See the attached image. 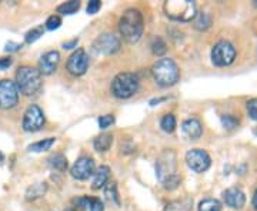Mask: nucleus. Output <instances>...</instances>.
I'll return each mask as SVG.
<instances>
[{
	"instance_id": "obj_1",
	"label": "nucleus",
	"mask_w": 257,
	"mask_h": 211,
	"mask_svg": "<svg viewBox=\"0 0 257 211\" xmlns=\"http://www.w3.org/2000/svg\"><path fill=\"white\" fill-rule=\"evenodd\" d=\"M120 35L128 43H138L140 37L143 36L145 22L143 15L138 9H127L119 22Z\"/></svg>"
},
{
	"instance_id": "obj_2",
	"label": "nucleus",
	"mask_w": 257,
	"mask_h": 211,
	"mask_svg": "<svg viewBox=\"0 0 257 211\" xmlns=\"http://www.w3.org/2000/svg\"><path fill=\"white\" fill-rule=\"evenodd\" d=\"M16 86L19 93L33 96L42 89V73L32 66H22L16 72Z\"/></svg>"
},
{
	"instance_id": "obj_3",
	"label": "nucleus",
	"mask_w": 257,
	"mask_h": 211,
	"mask_svg": "<svg viewBox=\"0 0 257 211\" xmlns=\"http://www.w3.org/2000/svg\"><path fill=\"white\" fill-rule=\"evenodd\" d=\"M152 74L162 87H170L180 80V69L172 59L157 60L152 67Z\"/></svg>"
},
{
	"instance_id": "obj_4",
	"label": "nucleus",
	"mask_w": 257,
	"mask_h": 211,
	"mask_svg": "<svg viewBox=\"0 0 257 211\" xmlns=\"http://www.w3.org/2000/svg\"><path fill=\"white\" fill-rule=\"evenodd\" d=\"M139 77L135 73H119L111 82V94L117 99H130L139 90Z\"/></svg>"
},
{
	"instance_id": "obj_5",
	"label": "nucleus",
	"mask_w": 257,
	"mask_h": 211,
	"mask_svg": "<svg viewBox=\"0 0 257 211\" xmlns=\"http://www.w3.org/2000/svg\"><path fill=\"white\" fill-rule=\"evenodd\" d=\"M165 12L167 18L176 22H190L196 18L197 9L194 2L190 0H172V2H166L165 3Z\"/></svg>"
},
{
	"instance_id": "obj_6",
	"label": "nucleus",
	"mask_w": 257,
	"mask_h": 211,
	"mask_svg": "<svg viewBox=\"0 0 257 211\" xmlns=\"http://www.w3.org/2000/svg\"><path fill=\"white\" fill-rule=\"evenodd\" d=\"M236 59V49L227 40L217 42L211 50V62L219 67L231 65Z\"/></svg>"
},
{
	"instance_id": "obj_7",
	"label": "nucleus",
	"mask_w": 257,
	"mask_h": 211,
	"mask_svg": "<svg viewBox=\"0 0 257 211\" xmlns=\"http://www.w3.org/2000/svg\"><path fill=\"white\" fill-rule=\"evenodd\" d=\"M19 101V90L16 83L9 79L0 80V109H13Z\"/></svg>"
},
{
	"instance_id": "obj_8",
	"label": "nucleus",
	"mask_w": 257,
	"mask_h": 211,
	"mask_svg": "<svg viewBox=\"0 0 257 211\" xmlns=\"http://www.w3.org/2000/svg\"><path fill=\"white\" fill-rule=\"evenodd\" d=\"M45 123H46V119H45L43 110L36 104L29 106L23 117V130L29 133H35L43 129Z\"/></svg>"
},
{
	"instance_id": "obj_9",
	"label": "nucleus",
	"mask_w": 257,
	"mask_h": 211,
	"mask_svg": "<svg viewBox=\"0 0 257 211\" xmlns=\"http://www.w3.org/2000/svg\"><path fill=\"white\" fill-rule=\"evenodd\" d=\"M156 174L160 183H163L166 178L177 174L176 173V156L173 151L167 150L165 153H162L160 157L157 158Z\"/></svg>"
},
{
	"instance_id": "obj_10",
	"label": "nucleus",
	"mask_w": 257,
	"mask_h": 211,
	"mask_svg": "<svg viewBox=\"0 0 257 211\" xmlns=\"http://www.w3.org/2000/svg\"><path fill=\"white\" fill-rule=\"evenodd\" d=\"M186 163L193 171L203 173L210 167L211 158L207 154V151H204L202 148H193L190 151H187V154H186Z\"/></svg>"
},
{
	"instance_id": "obj_11",
	"label": "nucleus",
	"mask_w": 257,
	"mask_h": 211,
	"mask_svg": "<svg viewBox=\"0 0 257 211\" xmlns=\"http://www.w3.org/2000/svg\"><path fill=\"white\" fill-rule=\"evenodd\" d=\"M93 50L101 55H114L120 50L119 37L113 33H103L93 42Z\"/></svg>"
},
{
	"instance_id": "obj_12",
	"label": "nucleus",
	"mask_w": 257,
	"mask_h": 211,
	"mask_svg": "<svg viewBox=\"0 0 257 211\" xmlns=\"http://www.w3.org/2000/svg\"><path fill=\"white\" fill-rule=\"evenodd\" d=\"M89 67V56L83 50V49H77L74 50L72 56L67 60V70L69 73L73 76H83L87 72Z\"/></svg>"
},
{
	"instance_id": "obj_13",
	"label": "nucleus",
	"mask_w": 257,
	"mask_h": 211,
	"mask_svg": "<svg viewBox=\"0 0 257 211\" xmlns=\"http://www.w3.org/2000/svg\"><path fill=\"white\" fill-rule=\"evenodd\" d=\"M70 174L79 181H84L89 177H92L94 174V161H93V158L86 156L77 158V161L74 163L72 170H70Z\"/></svg>"
},
{
	"instance_id": "obj_14",
	"label": "nucleus",
	"mask_w": 257,
	"mask_h": 211,
	"mask_svg": "<svg viewBox=\"0 0 257 211\" xmlns=\"http://www.w3.org/2000/svg\"><path fill=\"white\" fill-rule=\"evenodd\" d=\"M60 62V55L57 50H50L40 57L39 60V72L42 74H52L57 69V65Z\"/></svg>"
},
{
	"instance_id": "obj_15",
	"label": "nucleus",
	"mask_w": 257,
	"mask_h": 211,
	"mask_svg": "<svg viewBox=\"0 0 257 211\" xmlns=\"http://www.w3.org/2000/svg\"><path fill=\"white\" fill-rule=\"evenodd\" d=\"M223 200L231 208L240 210L246 204V195L237 187H230L223 193Z\"/></svg>"
},
{
	"instance_id": "obj_16",
	"label": "nucleus",
	"mask_w": 257,
	"mask_h": 211,
	"mask_svg": "<svg viewBox=\"0 0 257 211\" xmlns=\"http://www.w3.org/2000/svg\"><path fill=\"white\" fill-rule=\"evenodd\" d=\"M182 127H183L184 134L190 138V140H197V138H200V136H202L203 127L202 124H200V121L197 119L184 120Z\"/></svg>"
},
{
	"instance_id": "obj_17",
	"label": "nucleus",
	"mask_w": 257,
	"mask_h": 211,
	"mask_svg": "<svg viewBox=\"0 0 257 211\" xmlns=\"http://www.w3.org/2000/svg\"><path fill=\"white\" fill-rule=\"evenodd\" d=\"M109 177H110V168L107 165H100L97 168V171H94V178H93L92 187L94 190L104 187L107 181H109Z\"/></svg>"
},
{
	"instance_id": "obj_18",
	"label": "nucleus",
	"mask_w": 257,
	"mask_h": 211,
	"mask_svg": "<svg viewBox=\"0 0 257 211\" xmlns=\"http://www.w3.org/2000/svg\"><path fill=\"white\" fill-rule=\"evenodd\" d=\"M193 198L192 197H183L175 201H170L166 205L165 211H192Z\"/></svg>"
},
{
	"instance_id": "obj_19",
	"label": "nucleus",
	"mask_w": 257,
	"mask_h": 211,
	"mask_svg": "<svg viewBox=\"0 0 257 211\" xmlns=\"http://www.w3.org/2000/svg\"><path fill=\"white\" fill-rule=\"evenodd\" d=\"M111 143H113V136L110 133H103V134L94 138L93 146L97 151H107L110 148Z\"/></svg>"
},
{
	"instance_id": "obj_20",
	"label": "nucleus",
	"mask_w": 257,
	"mask_h": 211,
	"mask_svg": "<svg viewBox=\"0 0 257 211\" xmlns=\"http://www.w3.org/2000/svg\"><path fill=\"white\" fill-rule=\"evenodd\" d=\"M47 191V184L46 183H36L33 185H30L26 191V198L28 200H36L39 197L45 195Z\"/></svg>"
},
{
	"instance_id": "obj_21",
	"label": "nucleus",
	"mask_w": 257,
	"mask_h": 211,
	"mask_svg": "<svg viewBox=\"0 0 257 211\" xmlns=\"http://www.w3.org/2000/svg\"><path fill=\"white\" fill-rule=\"evenodd\" d=\"M56 138L55 137H49V138H43L40 141H36L33 144H30L28 147L29 151H33V153H42V151H47L50 150V147L55 144Z\"/></svg>"
},
{
	"instance_id": "obj_22",
	"label": "nucleus",
	"mask_w": 257,
	"mask_h": 211,
	"mask_svg": "<svg viewBox=\"0 0 257 211\" xmlns=\"http://www.w3.org/2000/svg\"><path fill=\"white\" fill-rule=\"evenodd\" d=\"M194 22V28L197 29V30H207V29L210 28L211 25V16L209 13H206V12H202V13H197L196 15V18L193 19Z\"/></svg>"
},
{
	"instance_id": "obj_23",
	"label": "nucleus",
	"mask_w": 257,
	"mask_h": 211,
	"mask_svg": "<svg viewBox=\"0 0 257 211\" xmlns=\"http://www.w3.org/2000/svg\"><path fill=\"white\" fill-rule=\"evenodd\" d=\"M49 164L52 165L55 170L66 171V168H67V158L62 153H57V154H55V156H52L49 158Z\"/></svg>"
},
{
	"instance_id": "obj_24",
	"label": "nucleus",
	"mask_w": 257,
	"mask_h": 211,
	"mask_svg": "<svg viewBox=\"0 0 257 211\" xmlns=\"http://www.w3.org/2000/svg\"><path fill=\"white\" fill-rule=\"evenodd\" d=\"M79 9H80L79 0H70V2H66L63 5L57 6V12L62 15H74Z\"/></svg>"
},
{
	"instance_id": "obj_25",
	"label": "nucleus",
	"mask_w": 257,
	"mask_h": 211,
	"mask_svg": "<svg viewBox=\"0 0 257 211\" xmlns=\"http://www.w3.org/2000/svg\"><path fill=\"white\" fill-rule=\"evenodd\" d=\"M104 195H106L107 200L116 202L117 205L120 204L119 193H117V185H116V183H107L104 185Z\"/></svg>"
},
{
	"instance_id": "obj_26",
	"label": "nucleus",
	"mask_w": 257,
	"mask_h": 211,
	"mask_svg": "<svg viewBox=\"0 0 257 211\" xmlns=\"http://www.w3.org/2000/svg\"><path fill=\"white\" fill-rule=\"evenodd\" d=\"M199 211H221V204L214 198H206L199 204Z\"/></svg>"
},
{
	"instance_id": "obj_27",
	"label": "nucleus",
	"mask_w": 257,
	"mask_h": 211,
	"mask_svg": "<svg viewBox=\"0 0 257 211\" xmlns=\"http://www.w3.org/2000/svg\"><path fill=\"white\" fill-rule=\"evenodd\" d=\"M160 127L166 133H173L176 130V117L173 114H166L160 121Z\"/></svg>"
},
{
	"instance_id": "obj_28",
	"label": "nucleus",
	"mask_w": 257,
	"mask_h": 211,
	"mask_svg": "<svg viewBox=\"0 0 257 211\" xmlns=\"http://www.w3.org/2000/svg\"><path fill=\"white\" fill-rule=\"evenodd\" d=\"M152 52L155 53L156 56H163L166 53V50H167V46H166L165 40L162 39V37H155L153 40H152Z\"/></svg>"
},
{
	"instance_id": "obj_29",
	"label": "nucleus",
	"mask_w": 257,
	"mask_h": 211,
	"mask_svg": "<svg viewBox=\"0 0 257 211\" xmlns=\"http://www.w3.org/2000/svg\"><path fill=\"white\" fill-rule=\"evenodd\" d=\"M43 33H45V28H43V26H39V28L32 29L30 32L26 33L25 40H26V43H33V42H36V40H39L40 37L43 36Z\"/></svg>"
},
{
	"instance_id": "obj_30",
	"label": "nucleus",
	"mask_w": 257,
	"mask_h": 211,
	"mask_svg": "<svg viewBox=\"0 0 257 211\" xmlns=\"http://www.w3.org/2000/svg\"><path fill=\"white\" fill-rule=\"evenodd\" d=\"M221 123H223V126H224V129L227 130H233L236 129L237 126H239V119H236L234 116H230V114H224V116H221Z\"/></svg>"
},
{
	"instance_id": "obj_31",
	"label": "nucleus",
	"mask_w": 257,
	"mask_h": 211,
	"mask_svg": "<svg viewBox=\"0 0 257 211\" xmlns=\"http://www.w3.org/2000/svg\"><path fill=\"white\" fill-rule=\"evenodd\" d=\"M182 181V177L179 174L172 175V177H169V178H166L165 181H163V187H165L166 190H175L179 187V184Z\"/></svg>"
},
{
	"instance_id": "obj_32",
	"label": "nucleus",
	"mask_w": 257,
	"mask_h": 211,
	"mask_svg": "<svg viewBox=\"0 0 257 211\" xmlns=\"http://www.w3.org/2000/svg\"><path fill=\"white\" fill-rule=\"evenodd\" d=\"M60 25H62V19L59 18L57 15H52V16L46 20L45 29H46V30H56V29L60 28Z\"/></svg>"
},
{
	"instance_id": "obj_33",
	"label": "nucleus",
	"mask_w": 257,
	"mask_h": 211,
	"mask_svg": "<svg viewBox=\"0 0 257 211\" xmlns=\"http://www.w3.org/2000/svg\"><path fill=\"white\" fill-rule=\"evenodd\" d=\"M113 123H114V116L113 114H104V116L99 117V127L103 130L109 129Z\"/></svg>"
},
{
	"instance_id": "obj_34",
	"label": "nucleus",
	"mask_w": 257,
	"mask_h": 211,
	"mask_svg": "<svg viewBox=\"0 0 257 211\" xmlns=\"http://www.w3.org/2000/svg\"><path fill=\"white\" fill-rule=\"evenodd\" d=\"M89 211H104V205L100 201V198L96 197H89Z\"/></svg>"
},
{
	"instance_id": "obj_35",
	"label": "nucleus",
	"mask_w": 257,
	"mask_h": 211,
	"mask_svg": "<svg viewBox=\"0 0 257 211\" xmlns=\"http://www.w3.org/2000/svg\"><path fill=\"white\" fill-rule=\"evenodd\" d=\"M247 111H248V116L257 121V99H253V100L248 101Z\"/></svg>"
},
{
	"instance_id": "obj_36",
	"label": "nucleus",
	"mask_w": 257,
	"mask_h": 211,
	"mask_svg": "<svg viewBox=\"0 0 257 211\" xmlns=\"http://www.w3.org/2000/svg\"><path fill=\"white\" fill-rule=\"evenodd\" d=\"M100 8H101V3L99 2V0H90V2H89V5H87V9L86 10H87V13H89V15H96V13L100 10Z\"/></svg>"
},
{
	"instance_id": "obj_37",
	"label": "nucleus",
	"mask_w": 257,
	"mask_h": 211,
	"mask_svg": "<svg viewBox=\"0 0 257 211\" xmlns=\"http://www.w3.org/2000/svg\"><path fill=\"white\" fill-rule=\"evenodd\" d=\"M13 63L10 57H0V70H8Z\"/></svg>"
},
{
	"instance_id": "obj_38",
	"label": "nucleus",
	"mask_w": 257,
	"mask_h": 211,
	"mask_svg": "<svg viewBox=\"0 0 257 211\" xmlns=\"http://www.w3.org/2000/svg\"><path fill=\"white\" fill-rule=\"evenodd\" d=\"M20 47H22V46H20L19 43H13V42H9V43L6 45V47H5V50H6V52H18Z\"/></svg>"
},
{
	"instance_id": "obj_39",
	"label": "nucleus",
	"mask_w": 257,
	"mask_h": 211,
	"mask_svg": "<svg viewBox=\"0 0 257 211\" xmlns=\"http://www.w3.org/2000/svg\"><path fill=\"white\" fill-rule=\"evenodd\" d=\"M77 39H73V40H70V42H66L63 43V49H73V47L77 46Z\"/></svg>"
},
{
	"instance_id": "obj_40",
	"label": "nucleus",
	"mask_w": 257,
	"mask_h": 211,
	"mask_svg": "<svg viewBox=\"0 0 257 211\" xmlns=\"http://www.w3.org/2000/svg\"><path fill=\"white\" fill-rule=\"evenodd\" d=\"M253 205H254V208L257 210V190L256 193H254V197H253Z\"/></svg>"
},
{
	"instance_id": "obj_41",
	"label": "nucleus",
	"mask_w": 257,
	"mask_h": 211,
	"mask_svg": "<svg viewBox=\"0 0 257 211\" xmlns=\"http://www.w3.org/2000/svg\"><path fill=\"white\" fill-rule=\"evenodd\" d=\"M3 160H5V156H3V153H2V151H0V163H2V161H3Z\"/></svg>"
},
{
	"instance_id": "obj_42",
	"label": "nucleus",
	"mask_w": 257,
	"mask_h": 211,
	"mask_svg": "<svg viewBox=\"0 0 257 211\" xmlns=\"http://www.w3.org/2000/svg\"><path fill=\"white\" fill-rule=\"evenodd\" d=\"M254 5H256V6H257V2H254Z\"/></svg>"
}]
</instances>
